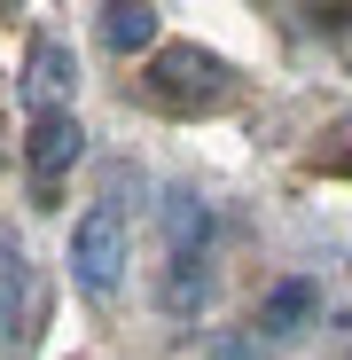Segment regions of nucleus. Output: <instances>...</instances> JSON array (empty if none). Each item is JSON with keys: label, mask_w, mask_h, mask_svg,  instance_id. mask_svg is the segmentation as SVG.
I'll return each mask as SVG.
<instances>
[{"label": "nucleus", "mask_w": 352, "mask_h": 360, "mask_svg": "<svg viewBox=\"0 0 352 360\" xmlns=\"http://www.w3.org/2000/svg\"><path fill=\"white\" fill-rule=\"evenodd\" d=\"M141 102L164 110V117H211L235 102V63L196 39L181 47H149V71H141Z\"/></svg>", "instance_id": "obj_1"}, {"label": "nucleus", "mask_w": 352, "mask_h": 360, "mask_svg": "<svg viewBox=\"0 0 352 360\" xmlns=\"http://www.w3.org/2000/svg\"><path fill=\"white\" fill-rule=\"evenodd\" d=\"M71 282L86 297H110L126 282V212H117V196H102L71 219Z\"/></svg>", "instance_id": "obj_2"}, {"label": "nucleus", "mask_w": 352, "mask_h": 360, "mask_svg": "<svg viewBox=\"0 0 352 360\" xmlns=\"http://www.w3.org/2000/svg\"><path fill=\"white\" fill-rule=\"evenodd\" d=\"M86 157V126L71 110H32V134H24V165H32V196L55 204L63 196V172Z\"/></svg>", "instance_id": "obj_3"}, {"label": "nucleus", "mask_w": 352, "mask_h": 360, "mask_svg": "<svg viewBox=\"0 0 352 360\" xmlns=\"http://www.w3.org/2000/svg\"><path fill=\"white\" fill-rule=\"evenodd\" d=\"M79 94V55L63 39H32L24 55V110H71Z\"/></svg>", "instance_id": "obj_4"}, {"label": "nucleus", "mask_w": 352, "mask_h": 360, "mask_svg": "<svg viewBox=\"0 0 352 360\" xmlns=\"http://www.w3.org/2000/svg\"><path fill=\"white\" fill-rule=\"evenodd\" d=\"M313 314H321V282H306V274H289V282H274V290L259 297V329H266V345L298 337Z\"/></svg>", "instance_id": "obj_5"}, {"label": "nucleus", "mask_w": 352, "mask_h": 360, "mask_svg": "<svg viewBox=\"0 0 352 360\" xmlns=\"http://www.w3.org/2000/svg\"><path fill=\"white\" fill-rule=\"evenodd\" d=\"M94 39H102L110 55H149V47H157V8H149V0H102Z\"/></svg>", "instance_id": "obj_6"}, {"label": "nucleus", "mask_w": 352, "mask_h": 360, "mask_svg": "<svg viewBox=\"0 0 352 360\" xmlns=\"http://www.w3.org/2000/svg\"><path fill=\"white\" fill-rule=\"evenodd\" d=\"M164 243L172 251H211V204L196 188H172L164 196Z\"/></svg>", "instance_id": "obj_7"}, {"label": "nucleus", "mask_w": 352, "mask_h": 360, "mask_svg": "<svg viewBox=\"0 0 352 360\" xmlns=\"http://www.w3.org/2000/svg\"><path fill=\"white\" fill-rule=\"evenodd\" d=\"M32 290V266H24V243L16 235H0V329H16V306Z\"/></svg>", "instance_id": "obj_8"}, {"label": "nucleus", "mask_w": 352, "mask_h": 360, "mask_svg": "<svg viewBox=\"0 0 352 360\" xmlns=\"http://www.w3.org/2000/svg\"><path fill=\"white\" fill-rule=\"evenodd\" d=\"M0 8H16V0H0Z\"/></svg>", "instance_id": "obj_9"}]
</instances>
